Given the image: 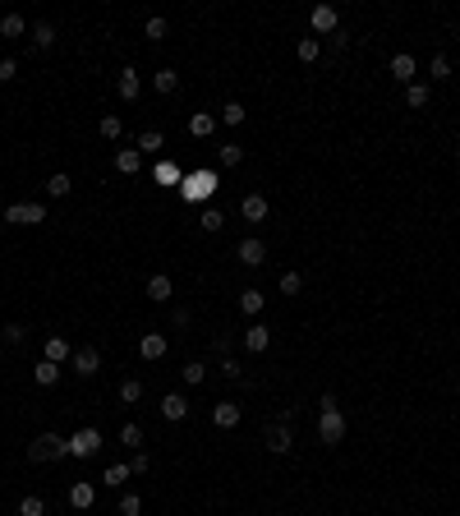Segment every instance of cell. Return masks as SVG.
Segmentation results:
<instances>
[{
  "instance_id": "2",
  "label": "cell",
  "mask_w": 460,
  "mask_h": 516,
  "mask_svg": "<svg viewBox=\"0 0 460 516\" xmlns=\"http://www.w3.org/2000/svg\"><path fill=\"white\" fill-rule=\"evenodd\" d=\"M65 456H69V438H60L51 428L37 442H28V461H65Z\"/></svg>"
},
{
  "instance_id": "21",
  "label": "cell",
  "mask_w": 460,
  "mask_h": 516,
  "mask_svg": "<svg viewBox=\"0 0 460 516\" xmlns=\"http://www.w3.org/2000/svg\"><path fill=\"white\" fill-rule=\"evenodd\" d=\"M240 212H244V221H267V198L263 194H249L240 203Z\"/></svg>"
},
{
  "instance_id": "36",
  "label": "cell",
  "mask_w": 460,
  "mask_h": 516,
  "mask_svg": "<svg viewBox=\"0 0 460 516\" xmlns=\"http://www.w3.org/2000/svg\"><path fill=\"white\" fill-rule=\"evenodd\" d=\"M138 396H143V383H138V378H124V383H120V401H124V406H134Z\"/></svg>"
},
{
  "instance_id": "48",
  "label": "cell",
  "mask_w": 460,
  "mask_h": 516,
  "mask_svg": "<svg viewBox=\"0 0 460 516\" xmlns=\"http://www.w3.org/2000/svg\"><path fill=\"white\" fill-rule=\"evenodd\" d=\"M221 374H226V378H240V364H235V360L226 355V360H221Z\"/></svg>"
},
{
  "instance_id": "30",
  "label": "cell",
  "mask_w": 460,
  "mask_h": 516,
  "mask_svg": "<svg viewBox=\"0 0 460 516\" xmlns=\"http://www.w3.org/2000/svg\"><path fill=\"white\" fill-rule=\"evenodd\" d=\"M175 88H180V74H175V69H157V92H161V97H171Z\"/></svg>"
},
{
  "instance_id": "44",
  "label": "cell",
  "mask_w": 460,
  "mask_h": 516,
  "mask_svg": "<svg viewBox=\"0 0 460 516\" xmlns=\"http://www.w3.org/2000/svg\"><path fill=\"white\" fill-rule=\"evenodd\" d=\"M428 74H433V78H451V60H447V55H433Z\"/></svg>"
},
{
  "instance_id": "35",
  "label": "cell",
  "mask_w": 460,
  "mask_h": 516,
  "mask_svg": "<svg viewBox=\"0 0 460 516\" xmlns=\"http://www.w3.org/2000/svg\"><path fill=\"white\" fill-rule=\"evenodd\" d=\"M428 97H433V92H428V83H410V88H405V102H410V106H428Z\"/></svg>"
},
{
  "instance_id": "1",
  "label": "cell",
  "mask_w": 460,
  "mask_h": 516,
  "mask_svg": "<svg viewBox=\"0 0 460 516\" xmlns=\"http://www.w3.org/2000/svg\"><path fill=\"white\" fill-rule=\"evenodd\" d=\"M217 194V171H194V176L180 180V198L185 203H208Z\"/></svg>"
},
{
  "instance_id": "34",
  "label": "cell",
  "mask_w": 460,
  "mask_h": 516,
  "mask_svg": "<svg viewBox=\"0 0 460 516\" xmlns=\"http://www.w3.org/2000/svg\"><path fill=\"white\" fill-rule=\"evenodd\" d=\"M97 130H101V139H120V134H124V120H120V116H101Z\"/></svg>"
},
{
  "instance_id": "46",
  "label": "cell",
  "mask_w": 460,
  "mask_h": 516,
  "mask_svg": "<svg viewBox=\"0 0 460 516\" xmlns=\"http://www.w3.org/2000/svg\"><path fill=\"white\" fill-rule=\"evenodd\" d=\"M129 470H134V475H148V470H152V461H148V452H134Z\"/></svg>"
},
{
  "instance_id": "28",
  "label": "cell",
  "mask_w": 460,
  "mask_h": 516,
  "mask_svg": "<svg viewBox=\"0 0 460 516\" xmlns=\"http://www.w3.org/2000/svg\"><path fill=\"white\" fill-rule=\"evenodd\" d=\"M69 189H74V180H69V176H65V171H55V176H51V180H46V194H51V198H65V194H69Z\"/></svg>"
},
{
  "instance_id": "3",
  "label": "cell",
  "mask_w": 460,
  "mask_h": 516,
  "mask_svg": "<svg viewBox=\"0 0 460 516\" xmlns=\"http://www.w3.org/2000/svg\"><path fill=\"white\" fill-rule=\"evenodd\" d=\"M5 221H10V226H37V221H46V208L42 203H10V208H5Z\"/></svg>"
},
{
  "instance_id": "25",
  "label": "cell",
  "mask_w": 460,
  "mask_h": 516,
  "mask_svg": "<svg viewBox=\"0 0 460 516\" xmlns=\"http://www.w3.org/2000/svg\"><path fill=\"white\" fill-rule=\"evenodd\" d=\"M263 305H267V295L258 291V286H249V291L240 295V309H244V314H263Z\"/></svg>"
},
{
  "instance_id": "20",
  "label": "cell",
  "mask_w": 460,
  "mask_h": 516,
  "mask_svg": "<svg viewBox=\"0 0 460 516\" xmlns=\"http://www.w3.org/2000/svg\"><path fill=\"white\" fill-rule=\"evenodd\" d=\"M161 148H166V134H161V130H143V134H138V153H143V157H157Z\"/></svg>"
},
{
  "instance_id": "41",
  "label": "cell",
  "mask_w": 460,
  "mask_h": 516,
  "mask_svg": "<svg viewBox=\"0 0 460 516\" xmlns=\"http://www.w3.org/2000/svg\"><path fill=\"white\" fill-rule=\"evenodd\" d=\"M120 516H143V498L138 494H124L120 498Z\"/></svg>"
},
{
  "instance_id": "40",
  "label": "cell",
  "mask_w": 460,
  "mask_h": 516,
  "mask_svg": "<svg viewBox=\"0 0 460 516\" xmlns=\"http://www.w3.org/2000/svg\"><path fill=\"white\" fill-rule=\"evenodd\" d=\"M143 37H152V42H161V37H166V19H161V14L143 23Z\"/></svg>"
},
{
  "instance_id": "22",
  "label": "cell",
  "mask_w": 460,
  "mask_h": 516,
  "mask_svg": "<svg viewBox=\"0 0 460 516\" xmlns=\"http://www.w3.org/2000/svg\"><path fill=\"white\" fill-rule=\"evenodd\" d=\"M33 383H37V387H55V383H60V364H51V360H37V369H33Z\"/></svg>"
},
{
  "instance_id": "42",
  "label": "cell",
  "mask_w": 460,
  "mask_h": 516,
  "mask_svg": "<svg viewBox=\"0 0 460 516\" xmlns=\"http://www.w3.org/2000/svg\"><path fill=\"white\" fill-rule=\"evenodd\" d=\"M33 42L37 46H51L55 42V28H51V23H33Z\"/></svg>"
},
{
  "instance_id": "38",
  "label": "cell",
  "mask_w": 460,
  "mask_h": 516,
  "mask_svg": "<svg viewBox=\"0 0 460 516\" xmlns=\"http://www.w3.org/2000/svg\"><path fill=\"white\" fill-rule=\"evenodd\" d=\"M217 157H221V166H240L244 162V148H240V143H226Z\"/></svg>"
},
{
  "instance_id": "45",
  "label": "cell",
  "mask_w": 460,
  "mask_h": 516,
  "mask_svg": "<svg viewBox=\"0 0 460 516\" xmlns=\"http://www.w3.org/2000/svg\"><path fill=\"white\" fill-rule=\"evenodd\" d=\"M23 337H28V328H23V323H10V328H5V346H19Z\"/></svg>"
},
{
  "instance_id": "15",
  "label": "cell",
  "mask_w": 460,
  "mask_h": 516,
  "mask_svg": "<svg viewBox=\"0 0 460 516\" xmlns=\"http://www.w3.org/2000/svg\"><path fill=\"white\" fill-rule=\"evenodd\" d=\"M115 171H120V176H138V171H143V153H138V148H120V153H115Z\"/></svg>"
},
{
  "instance_id": "31",
  "label": "cell",
  "mask_w": 460,
  "mask_h": 516,
  "mask_svg": "<svg viewBox=\"0 0 460 516\" xmlns=\"http://www.w3.org/2000/svg\"><path fill=\"white\" fill-rule=\"evenodd\" d=\"M244 116H249V111H244L240 102H226V106H221V116H217V120H221V125H244Z\"/></svg>"
},
{
  "instance_id": "24",
  "label": "cell",
  "mask_w": 460,
  "mask_h": 516,
  "mask_svg": "<svg viewBox=\"0 0 460 516\" xmlns=\"http://www.w3.org/2000/svg\"><path fill=\"white\" fill-rule=\"evenodd\" d=\"M295 55H299V65H313L322 55V46H318V37H299V46H295Z\"/></svg>"
},
{
  "instance_id": "23",
  "label": "cell",
  "mask_w": 460,
  "mask_h": 516,
  "mask_svg": "<svg viewBox=\"0 0 460 516\" xmlns=\"http://www.w3.org/2000/svg\"><path fill=\"white\" fill-rule=\"evenodd\" d=\"M138 92H143L138 74H134V69H120V97L124 102H138Z\"/></svg>"
},
{
  "instance_id": "11",
  "label": "cell",
  "mask_w": 460,
  "mask_h": 516,
  "mask_svg": "<svg viewBox=\"0 0 460 516\" xmlns=\"http://www.w3.org/2000/svg\"><path fill=\"white\" fill-rule=\"evenodd\" d=\"M415 74H419V69H415V55H410V51H396V55H391V78H401V83L410 88V83H415Z\"/></svg>"
},
{
  "instance_id": "6",
  "label": "cell",
  "mask_w": 460,
  "mask_h": 516,
  "mask_svg": "<svg viewBox=\"0 0 460 516\" xmlns=\"http://www.w3.org/2000/svg\"><path fill=\"white\" fill-rule=\"evenodd\" d=\"M69 364H74V374L92 378V374L101 369V351H97V346H78V351L69 355Z\"/></svg>"
},
{
  "instance_id": "19",
  "label": "cell",
  "mask_w": 460,
  "mask_h": 516,
  "mask_svg": "<svg viewBox=\"0 0 460 516\" xmlns=\"http://www.w3.org/2000/svg\"><path fill=\"white\" fill-rule=\"evenodd\" d=\"M69 355H74V346H69L65 337H46V355H42V360H51V364H65Z\"/></svg>"
},
{
  "instance_id": "14",
  "label": "cell",
  "mask_w": 460,
  "mask_h": 516,
  "mask_svg": "<svg viewBox=\"0 0 460 516\" xmlns=\"http://www.w3.org/2000/svg\"><path fill=\"white\" fill-rule=\"evenodd\" d=\"M217 116H208V111H194V116H189V134H194V139H212V134H217Z\"/></svg>"
},
{
  "instance_id": "9",
  "label": "cell",
  "mask_w": 460,
  "mask_h": 516,
  "mask_svg": "<svg viewBox=\"0 0 460 516\" xmlns=\"http://www.w3.org/2000/svg\"><path fill=\"white\" fill-rule=\"evenodd\" d=\"M161 415L171 419V424H180V419L189 415V396H185V392H166V396H161Z\"/></svg>"
},
{
  "instance_id": "7",
  "label": "cell",
  "mask_w": 460,
  "mask_h": 516,
  "mask_svg": "<svg viewBox=\"0 0 460 516\" xmlns=\"http://www.w3.org/2000/svg\"><path fill=\"white\" fill-rule=\"evenodd\" d=\"M308 23H313V33H327V37H336V33H340V14L331 10V5H313Z\"/></svg>"
},
{
  "instance_id": "33",
  "label": "cell",
  "mask_w": 460,
  "mask_h": 516,
  "mask_svg": "<svg viewBox=\"0 0 460 516\" xmlns=\"http://www.w3.org/2000/svg\"><path fill=\"white\" fill-rule=\"evenodd\" d=\"M198 226H203V231H208V235H217L221 226H226V217H221L217 208H203V217H198Z\"/></svg>"
},
{
  "instance_id": "5",
  "label": "cell",
  "mask_w": 460,
  "mask_h": 516,
  "mask_svg": "<svg viewBox=\"0 0 460 516\" xmlns=\"http://www.w3.org/2000/svg\"><path fill=\"white\" fill-rule=\"evenodd\" d=\"M97 452H101V433L92 424L78 428L74 438H69V456H97Z\"/></svg>"
},
{
  "instance_id": "18",
  "label": "cell",
  "mask_w": 460,
  "mask_h": 516,
  "mask_svg": "<svg viewBox=\"0 0 460 516\" xmlns=\"http://www.w3.org/2000/svg\"><path fill=\"white\" fill-rule=\"evenodd\" d=\"M175 295V286H171V277L166 272H157L152 281H148V300H157V305H166V300Z\"/></svg>"
},
{
  "instance_id": "49",
  "label": "cell",
  "mask_w": 460,
  "mask_h": 516,
  "mask_svg": "<svg viewBox=\"0 0 460 516\" xmlns=\"http://www.w3.org/2000/svg\"><path fill=\"white\" fill-rule=\"evenodd\" d=\"M318 410H340V401L331 392H322V401H318Z\"/></svg>"
},
{
  "instance_id": "39",
  "label": "cell",
  "mask_w": 460,
  "mask_h": 516,
  "mask_svg": "<svg viewBox=\"0 0 460 516\" xmlns=\"http://www.w3.org/2000/svg\"><path fill=\"white\" fill-rule=\"evenodd\" d=\"M299 291H304V277H299V272H285L281 277V295H299Z\"/></svg>"
},
{
  "instance_id": "27",
  "label": "cell",
  "mask_w": 460,
  "mask_h": 516,
  "mask_svg": "<svg viewBox=\"0 0 460 516\" xmlns=\"http://www.w3.org/2000/svg\"><path fill=\"white\" fill-rule=\"evenodd\" d=\"M23 33H28L23 14H5V19H0V37H23Z\"/></svg>"
},
{
  "instance_id": "16",
  "label": "cell",
  "mask_w": 460,
  "mask_h": 516,
  "mask_svg": "<svg viewBox=\"0 0 460 516\" xmlns=\"http://www.w3.org/2000/svg\"><path fill=\"white\" fill-rule=\"evenodd\" d=\"M244 346H249L253 355H263L267 346H272V332H267L263 323H253V328H244Z\"/></svg>"
},
{
  "instance_id": "26",
  "label": "cell",
  "mask_w": 460,
  "mask_h": 516,
  "mask_svg": "<svg viewBox=\"0 0 460 516\" xmlns=\"http://www.w3.org/2000/svg\"><path fill=\"white\" fill-rule=\"evenodd\" d=\"M152 176H157V185H175V189H180V180H185L175 162H157V171H152Z\"/></svg>"
},
{
  "instance_id": "29",
  "label": "cell",
  "mask_w": 460,
  "mask_h": 516,
  "mask_svg": "<svg viewBox=\"0 0 460 516\" xmlns=\"http://www.w3.org/2000/svg\"><path fill=\"white\" fill-rule=\"evenodd\" d=\"M129 475H134L129 466H120V461H115V466H106V475H101V484H106V489H120V484L129 480Z\"/></svg>"
},
{
  "instance_id": "17",
  "label": "cell",
  "mask_w": 460,
  "mask_h": 516,
  "mask_svg": "<svg viewBox=\"0 0 460 516\" xmlns=\"http://www.w3.org/2000/svg\"><path fill=\"white\" fill-rule=\"evenodd\" d=\"M295 447V438H290V424H276L272 433H267V452H276V456H285V452Z\"/></svg>"
},
{
  "instance_id": "4",
  "label": "cell",
  "mask_w": 460,
  "mask_h": 516,
  "mask_svg": "<svg viewBox=\"0 0 460 516\" xmlns=\"http://www.w3.org/2000/svg\"><path fill=\"white\" fill-rule=\"evenodd\" d=\"M318 438L327 442V447H336V442L345 438V415H340V410H322L318 415Z\"/></svg>"
},
{
  "instance_id": "47",
  "label": "cell",
  "mask_w": 460,
  "mask_h": 516,
  "mask_svg": "<svg viewBox=\"0 0 460 516\" xmlns=\"http://www.w3.org/2000/svg\"><path fill=\"white\" fill-rule=\"evenodd\" d=\"M14 74H19V60H14V55H10V60H0V83H10Z\"/></svg>"
},
{
  "instance_id": "10",
  "label": "cell",
  "mask_w": 460,
  "mask_h": 516,
  "mask_svg": "<svg viewBox=\"0 0 460 516\" xmlns=\"http://www.w3.org/2000/svg\"><path fill=\"white\" fill-rule=\"evenodd\" d=\"M92 503H97V489H92L88 480H78L74 489H69V507H74V512H92Z\"/></svg>"
},
{
  "instance_id": "37",
  "label": "cell",
  "mask_w": 460,
  "mask_h": 516,
  "mask_svg": "<svg viewBox=\"0 0 460 516\" xmlns=\"http://www.w3.org/2000/svg\"><path fill=\"white\" fill-rule=\"evenodd\" d=\"M19 516H46V503H42L37 494H28V498L19 503Z\"/></svg>"
},
{
  "instance_id": "13",
  "label": "cell",
  "mask_w": 460,
  "mask_h": 516,
  "mask_svg": "<svg viewBox=\"0 0 460 516\" xmlns=\"http://www.w3.org/2000/svg\"><path fill=\"white\" fill-rule=\"evenodd\" d=\"M240 415H244V410L235 406V401H217V406H212V424H217V428H235Z\"/></svg>"
},
{
  "instance_id": "43",
  "label": "cell",
  "mask_w": 460,
  "mask_h": 516,
  "mask_svg": "<svg viewBox=\"0 0 460 516\" xmlns=\"http://www.w3.org/2000/svg\"><path fill=\"white\" fill-rule=\"evenodd\" d=\"M120 442H124V447H143V428L138 424H124L120 428Z\"/></svg>"
},
{
  "instance_id": "32",
  "label": "cell",
  "mask_w": 460,
  "mask_h": 516,
  "mask_svg": "<svg viewBox=\"0 0 460 516\" xmlns=\"http://www.w3.org/2000/svg\"><path fill=\"white\" fill-rule=\"evenodd\" d=\"M180 378H185V383H189V387H198V383H203V378H208V364H198V360H189V364H185V369H180Z\"/></svg>"
},
{
  "instance_id": "8",
  "label": "cell",
  "mask_w": 460,
  "mask_h": 516,
  "mask_svg": "<svg viewBox=\"0 0 460 516\" xmlns=\"http://www.w3.org/2000/svg\"><path fill=\"white\" fill-rule=\"evenodd\" d=\"M235 258H240L244 267H263V263H267V244L258 240V235H249V240H240V249H235Z\"/></svg>"
},
{
  "instance_id": "12",
  "label": "cell",
  "mask_w": 460,
  "mask_h": 516,
  "mask_svg": "<svg viewBox=\"0 0 460 516\" xmlns=\"http://www.w3.org/2000/svg\"><path fill=\"white\" fill-rule=\"evenodd\" d=\"M138 355H143V360H148V364L166 360V337H161V332H148V337L138 341Z\"/></svg>"
}]
</instances>
